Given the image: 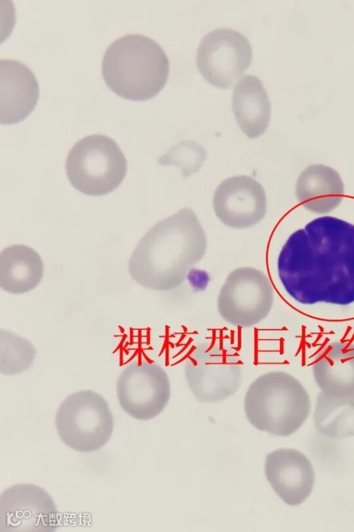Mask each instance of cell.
Listing matches in <instances>:
<instances>
[{"instance_id":"cell-17","label":"cell","mask_w":354,"mask_h":532,"mask_svg":"<svg viewBox=\"0 0 354 532\" xmlns=\"http://www.w3.org/2000/svg\"><path fill=\"white\" fill-rule=\"evenodd\" d=\"M44 275V264L39 254L30 247L14 245L0 254V287L12 294H21L35 289Z\"/></svg>"},{"instance_id":"cell-14","label":"cell","mask_w":354,"mask_h":532,"mask_svg":"<svg viewBox=\"0 0 354 532\" xmlns=\"http://www.w3.org/2000/svg\"><path fill=\"white\" fill-rule=\"evenodd\" d=\"M39 89L31 70L14 60L0 61V122L13 125L24 121L35 109Z\"/></svg>"},{"instance_id":"cell-15","label":"cell","mask_w":354,"mask_h":532,"mask_svg":"<svg viewBox=\"0 0 354 532\" xmlns=\"http://www.w3.org/2000/svg\"><path fill=\"white\" fill-rule=\"evenodd\" d=\"M232 110L242 132L250 139L262 135L267 129L271 114L268 93L255 76L243 77L235 86Z\"/></svg>"},{"instance_id":"cell-10","label":"cell","mask_w":354,"mask_h":532,"mask_svg":"<svg viewBox=\"0 0 354 532\" xmlns=\"http://www.w3.org/2000/svg\"><path fill=\"white\" fill-rule=\"evenodd\" d=\"M252 58V46L246 37L231 28H218L202 39L196 62L209 84L227 89L249 67Z\"/></svg>"},{"instance_id":"cell-11","label":"cell","mask_w":354,"mask_h":532,"mask_svg":"<svg viewBox=\"0 0 354 532\" xmlns=\"http://www.w3.org/2000/svg\"><path fill=\"white\" fill-rule=\"evenodd\" d=\"M60 517L55 503L43 488L19 484L0 496V531H54Z\"/></svg>"},{"instance_id":"cell-8","label":"cell","mask_w":354,"mask_h":532,"mask_svg":"<svg viewBox=\"0 0 354 532\" xmlns=\"http://www.w3.org/2000/svg\"><path fill=\"white\" fill-rule=\"evenodd\" d=\"M271 282L262 271L242 267L227 276L217 299L221 317L232 326L250 328L263 321L272 307Z\"/></svg>"},{"instance_id":"cell-16","label":"cell","mask_w":354,"mask_h":532,"mask_svg":"<svg viewBox=\"0 0 354 532\" xmlns=\"http://www.w3.org/2000/svg\"><path fill=\"white\" fill-rule=\"evenodd\" d=\"M344 193L342 179L333 169L312 165L299 175L296 184L298 201L306 209L324 213L337 207Z\"/></svg>"},{"instance_id":"cell-19","label":"cell","mask_w":354,"mask_h":532,"mask_svg":"<svg viewBox=\"0 0 354 532\" xmlns=\"http://www.w3.org/2000/svg\"><path fill=\"white\" fill-rule=\"evenodd\" d=\"M35 357L34 346L28 340L7 330H1V373L19 374L28 369Z\"/></svg>"},{"instance_id":"cell-20","label":"cell","mask_w":354,"mask_h":532,"mask_svg":"<svg viewBox=\"0 0 354 532\" xmlns=\"http://www.w3.org/2000/svg\"><path fill=\"white\" fill-rule=\"evenodd\" d=\"M206 150L195 141H183L172 147L160 159L164 165L174 164L182 170L186 177L197 171L206 158Z\"/></svg>"},{"instance_id":"cell-13","label":"cell","mask_w":354,"mask_h":532,"mask_svg":"<svg viewBox=\"0 0 354 532\" xmlns=\"http://www.w3.org/2000/svg\"><path fill=\"white\" fill-rule=\"evenodd\" d=\"M265 475L274 491L290 506L304 502L315 484V471L310 460L295 449L281 448L268 453Z\"/></svg>"},{"instance_id":"cell-2","label":"cell","mask_w":354,"mask_h":532,"mask_svg":"<svg viewBox=\"0 0 354 532\" xmlns=\"http://www.w3.org/2000/svg\"><path fill=\"white\" fill-rule=\"evenodd\" d=\"M207 238L196 215L183 208L153 226L129 261L131 277L156 291L178 287L205 254Z\"/></svg>"},{"instance_id":"cell-4","label":"cell","mask_w":354,"mask_h":532,"mask_svg":"<svg viewBox=\"0 0 354 532\" xmlns=\"http://www.w3.org/2000/svg\"><path fill=\"white\" fill-rule=\"evenodd\" d=\"M244 410L256 429L288 436L296 432L310 412V398L301 384L283 371H272L257 378L244 398Z\"/></svg>"},{"instance_id":"cell-9","label":"cell","mask_w":354,"mask_h":532,"mask_svg":"<svg viewBox=\"0 0 354 532\" xmlns=\"http://www.w3.org/2000/svg\"><path fill=\"white\" fill-rule=\"evenodd\" d=\"M120 407L131 417L150 420L160 414L171 396L169 377L159 364L135 361L121 372L116 384Z\"/></svg>"},{"instance_id":"cell-12","label":"cell","mask_w":354,"mask_h":532,"mask_svg":"<svg viewBox=\"0 0 354 532\" xmlns=\"http://www.w3.org/2000/svg\"><path fill=\"white\" fill-rule=\"evenodd\" d=\"M216 217L233 229L251 227L262 220L266 213L267 198L261 184L246 175L224 179L213 197Z\"/></svg>"},{"instance_id":"cell-1","label":"cell","mask_w":354,"mask_h":532,"mask_svg":"<svg viewBox=\"0 0 354 532\" xmlns=\"http://www.w3.org/2000/svg\"><path fill=\"white\" fill-rule=\"evenodd\" d=\"M288 295L306 305L354 303V225L322 216L292 233L277 259Z\"/></svg>"},{"instance_id":"cell-3","label":"cell","mask_w":354,"mask_h":532,"mask_svg":"<svg viewBox=\"0 0 354 532\" xmlns=\"http://www.w3.org/2000/svg\"><path fill=\"white\" fill-rule=\"evenodd\" d=\"M102 72L108 87L118 96L143 101L154 97L164 87L169 62L156 42L145 35H129L109 46Z\"/></svg>"},{"instance_id":"cell-18","label":"cell","mask_w":354,"mask_h":532,"mask_svg":"<svg viewBox=\"0 0 354 532\" xmlns=\"http://www.w3.org/2000/svg\"><path fill=\"white\" fill-rule=\"evenodd\" d=\"M316 429L335 438L354 436V394L336 397L319 395L313 414Z\"/></svg>"},{"instance_id":"cell-7","label":"cell","mask_w":354,"mask_h":532,"mask_svg":"<svg viewBox=\"0 0 354 532\" xmlns=\"http://www.w3.org/2000/svg\"><path fill=\"white\" fill-rule=\"evenodd\" d=\"M187 385L197 400L217 402L234 394L243 378L242 364L233 351L212 342L194 346L185 360Z\"/></svg>"},{"instance_id":"cell-6","label":"cell","mask_w":354,"mask_h":532,"mask_svg":"<svg viewBox=\"0 0 354 532\" xmlns=\"http://www.w3.org/2000/svg\"><path fill=\"white\" fill-rule=\"evenodd\" d=\"M57 434L70 448L91 452L102 448L113 431V418L105 398L92 390L68 396L55 416Z\"/></svg>"},{"instance_id":"cell-5","label":"cell","mask_w":354,"mask_h":532,"mask_svg":"<svg viewBox=\"0 0 354 532\" xmlns=\"http://www.w3.org/2000/svg\"><path fill=\"white\" fill-rule=\"evenodd\" d=\"M127 160L118 145L102 134L86 136L70 150L66 171L71 185L84 194L107 195L123 181Z\"/></svg>"}]
</instances>
